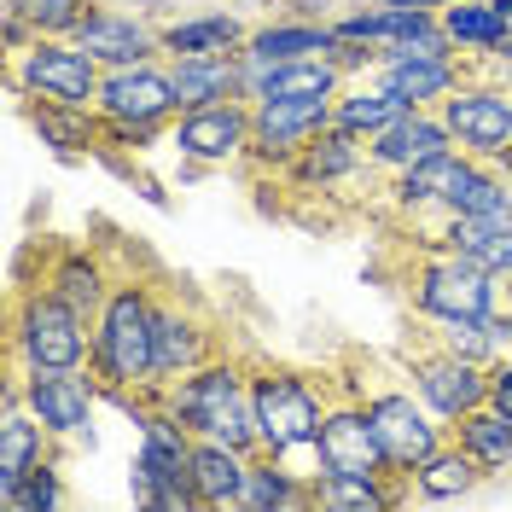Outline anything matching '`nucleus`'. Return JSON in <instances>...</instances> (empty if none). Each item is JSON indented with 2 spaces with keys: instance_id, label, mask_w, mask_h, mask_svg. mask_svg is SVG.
<instances>
[{
  "instance_id": "f257e3e1",
  "label": "nucleus",
  "mask_w": 512,
  "mask_h": 512,
  "mask_svg": "<svg viewBox=\"0 0 512 512\" xmlns=\"http://www.w3.org/2000/svg\"><path fill=\"white\" fill-rule=\"evenodd\" d=\"M158 297L146 274H117V286L94 315V379L111 402L158 390Z\"/></svg>"
},
{
  "instance_id": "f03ea898",
  "label": "nucleus",
  "mask_w": 512,
  "mask_h": 512,
  "mask_svg": "<svg viewBox=\"0 0 512 512\" xmlns=\"http://www.w3.org/2000/svg\"><path fill=\"white\" fill-rule=\"evenodd\" d=\"M251 361L245 355H210L204 367H192L187 379L152 390L169 414L187 425L198 443H233V448H262L256 437V402H251Z\"/></svg>"
},
{
  "instance_id": "7ed1b4c3",
  "label": "nucleus",
  "mask_w": 512,
  "mask_h": 512,
  "mask_svg": "<svg viewBox=\"0 0 512 512\" xmlns=\"http://www.w3.org/2000/svg\"><path fill=\"white\" fill-rule=\"evenodd\" d=\"M123 414L140 425V448H134V507L146 512H204L198 489H192V437L181 419L163 408L158 396H123Z\"/></svg>"
},
{
  "instance_id": "20e7f679",
  "label": "nucleus",
  "mask_w": 512,
  "mask_h": 512,
  "mask_svg": "<svg viewBox=\"0 0 512 512\" xmlns=\"http://www.w3.org/2000/svg\"><path fill=\"white\" fill-rule=\"evenodd\" d=\"M251 402H256V437H262L256 454H280V460H297V466L320 472L315 443H320V419L332 408V390L315 384L309 373H297V367L256 361Z\"/></svg>"
},
{
  "instance_id": "39448f33",
  "label": "nucleus",
  "mask_w": 512,
  "mask_h": 512,
  "mask_svg": "<svg viewBox=\"0 0 512 512\" xmlns=\"http://www.w3.org/2000/svg\"><path fill=\"white\" fill-rule=\"evenodd\" d=\"M6 361L12 367H88L94 361V320L76 315L59 291L12 286L6 309Z\"/></svg>"
},
{
  "instance_id": "423d86ee",
  "label": "nucleus",
  "mask_w": 512,
  "mask_h": 512,
  "mask_svg": "<svg viewBox=\"0 0 512 512\" xmlns=\"http://www.w3.org/2000/svg\"><path fill=\"white\" fill-rule=\"evenodd\" d=\"M408 303L419 320H454V315H489L501 309V274L478 268L472 256L425 245L419 262L408 268Z\"/></svg>"
},
{
  "instance_id": "0eeeda50",
  "label": "nucleus",
  "mask_w": 512,
  "mask_h": 512,
  "mask_svg": "<svg viewBox=\"0 0 512 512\" xmlns=\"http://www.w3.org/2000/svg\"><path fill=\"white\" fill-rule=\"evenodd\" d=\"M105 64L76 41V35H41L24 53H12L6 94L18 99H64V105H94Z\"/></svg>"
},
{
  "instance_id": "6e6552de",
  "label": "nucleus",
  "mask_w": 512,
  "mask_h": 512,
  "mask_svg": "<svg viewBox=\"0 0 512 512\" xmlns=\"http://www.w3.org/2000/svg\"><path fill=\"white\" fill-rule=\"evenodd\" d=\"M12 373H18L24 408L47 425L53 443L94 437V414H99V402H105V384L94 379V367H12Z\"/></svg>"
},
{
  "instance_id": "1a4fd4ad",
  "label": "nucleus",
  "mask_w": 512,
  "mask_h": 512,
  "mask_svg": "<svg viewBox=\"0 0 512 512\" xmlns=\"http://www.w3.org/2000/svg\"><path fill=\"white\" fill-rule=\"evenodd\" d=\"M437 111H443L454 146L472 152V158L495 163L512 146V76H483V70L472 76V70H466V82H460Z\"/></svg>"
},
{
  "instance_id": "9d476101",
  "label": "nucleus",
  "mask_w": 512,
  "mask_h": 512,
  "mask_svg": "<svg viewBox=\"0 0 512 512\" xmlns=\"http://www.w3.org/2000/svg\"><path fill=\"white\" fill-rule=\"evenodd\" d=\"M94 111L105 117V128H169L175 117H181V99H175L169 59L111 64V70L99 76Z\"/></svg>"
},
{
  "instance_id": "9b49d317",
  "label": "nucleus",
  "mask_w": 512,
  "mask_h": 512,
  "mask_svg": "<svg viewBox=\"0 0 512 512\" xmlns=\"http://www.w3.org/2000/svg\"><path fill=\"white\" fill-rule=\"evenodd\" d=\"M332 111H338V99H256L251 105V163L256 175H286V163L332 128Z\"/></svg>"
},
{
  "instance_id": "f8f14e48",
  "label": "nucleus",
  "mask_w": 512,
  "mask_h": 512,
  "mask_svg": "<svg viewBox=\"0 0 512 512\" xmlns=\"http://www.w3.org/2000/svg\"><path fill=\"white\" fill-rule=\"evenodd\" d=\"M361 408H367L373 431H379L390 472H402V478L414 472L419 460H431V454L448 443V425L414 396V384H408V390H367Z\"/></svg>"
},
{
  "instance_id": "ddd939ff",
  "label": "nucleus",
  "mask_w": 512,
  "mask_h": 512,
  "mask_svg": "<svg viewBox=\"0 0 512 512\" xmlns=\"http://www.w3.org/2000/svg\"><path fill=\"white\" fill-rule=\"evenodd\" d=\"M169 152L181 163H204V169H227L245 163L251 152V99H222V105H198L169 123Z\"/></svg>"
},
{
  "instance_id": "4468645a",
  "label": "nucleus",
  "mask_w": 512,
  "mask_h": 512,
  "mask_svg": "<svg viewBox=\"0 0 512 512\" xmlns=\"http://www.w3.org/2000/svg\"><path fill=\"white\" fill-rule=\"evenodd\" d=\"M408 384H414V396L443 425H454L460 414H472V408L489 402V367L483 361H466V355H448L431 338L408 355Z\"/></svg>"
},
{
  "instance_id": "2eb2a0df",
  "label": "nucleus",
  "mask_w": 512,
  "mask_h": 512,
  "mask_svg": "<svg viewBox=\"0 0 512 512\" xmlns=\"http://www.w3.org/2000/svg\"><path fill=\"white\" fill-rule=\"evenodd\" d=\"M76 41H82L105 70H111V64L163 59V18L146 12V6H128V0H94V12L76 24Z\"/></svg>"
},
{
  "instance_id": "dca6fc26",
  "label": "nucleus",
  "mask_w": 512,
  "mask_h": 512,
  "mask_svg": "<svg viewBox=\"0 0 512 512\" xmlns=\"http://www.w3.org/2000/svg\"><path fill=\"white\" fill-rule=\"evenodd\" d=\"M210 355H222V332L192 297L163 291L158 297V390L187 379L192 367H204Z\"/></svg>"
},
{
  "instance_id": "f3484780",
  "label": "nucleus",
  "mask_w": 512,
  "mask_h": 512,
  "mask_svg": "<svg viewBox=\"0 0 512 512\" xmlns=\"http://www.w3.org/2000/svg\"><path fill=\"white\" fill-rule=\"evenodd\" d=\"M367 76H379L408 111H437V105L466 82V59H460V53H414V47H390V53H379V64H373Z\"/></svg>"
},
{
  "instance_id": "a211bd4d",
  "label": "nucleus",
  "mask_w": 512,
  "mask_h": 512,
  "mask_svg": "<svg viewBox=\"0 0 512 512\" xmlns=\"http://www.w3.org/2000/svg\"><path fill=\"white\" fill-rule=\"evenodd\" d=\"M320 472H390L384 443L373 431V419L361 408V396H332V408L320 419V443H315Z\"/></svg>"
},
{
  "instance_id": "6ab92c4d",
  "label": "nucleus",
  "mask_w": 512,
  "mask_h": 512,
  "mask_svg": "<svg viewBox=\"0 0 512 512\" xmlns=\"http://www.w3.org/2000/svg\"><path fill=\"white\" fill-rule=\"evenodd\" d=\"M367 169H373V163H367V140L332 123L326 134H315V140L286 163L280 187H291V192H332V187H344V181H361Z\"/></svg>"
},
{
  "instance_id": "aec40b11",
  "label": "nucleus",
  "mask_w": 512,
  "mask_h": 512,
  "mask_svg": "<svg viewBox=\"0 0 512 512\" xmlns=\"http://www.w3.org/2000/svg\"><path fill=\"white\" fill-rule=\"evenodd\" d=\"M454 152V134H448L443 111H402L390 128H379L373 140H367V163H373V175H408L419 163L443 158Z\"/></svg>"
},
{
  "instance_id": "412c9836",
  "label": "nucleus",
  "mask_w": 512,
  "mask_h": 512,
  "mask_svg": "<svg viewBox=\"0 0 512 512\" xmlns=\"http://www.w3.org/2000/svg\"><path fill=\"white\" fill-rule=\"evenodd\" d=\"M41 286L59 291L76 315L94 320L99 309H105L111 286H117V268L105 262V251H99V245H59V251L41 256Z\"/></svg>"
},
{
  "instance_id": "4be33fe9",
  "label": "nucleus",
  "mask_w": 512,
  "mask_h": 512,
  "mask_svg": "<svg viewBox=\"0 0 512 512\" xmlns=\"http://www.w3.org/2000/svg\"><path fill=\"white\" fill-rule=\"evenodd\" d=\"M245 53L262 64H286V59H338L344 53V41L332 30V18H303V12H274V18H262L251 24V41H245Z\"/></svg>"
},
{
  "instance_id": "5701e85b",
  "label": "nucleus",
  "mask_w": 512,
  "mask_h": 512,
  "mask_svg": "<svg viewBox=\"0 0 512 512\" xmlns=\"http://www.w3.org/2000/svg\"><path fill=\"white\" fill-rule=\"evenodd\" d=\"M24 117H30L35 140L53 152V158H99L105 146V117L94 105H64V99H24Z\"/></svg>"
},
{
  "instance_id": "b1692460",
  "label": "nucleus",
  "mask_w": 512,
  "mask_h": 512,
  "mask_svg": "<svg viewBox=\"0 0 512 512\" xmlns=\"http://www.w3.org/2000/svg\"><path fill=\"white\" fill-rule=\"evenodd\" d=\"M245 41H251V24L239 12H175V18H163V59L239 53Z\"/></svg>"
},
{
  "instance_id": "393cba45",
  "label": "nucleus",
  "mask_w": 512,
  "mask_h": 512,
  "mask_svg": "<svg viewBox=\"0 0 512 512\" xmlns=\"http://www.w3.org/2000/svg\"><path fill=\"white\" fill-rule=\"evenodd\" d=\"M408 495L402 472H315V512H390Z\"/></svg>"
},
{
  "instance_id": "a878e982",
  "label": "nucleus",
  "mask_w": 512,
  "mask_h": 512,
  "mask_svg": "<svg viewBox=\"0 0 512 512\" xmlns=\"http://www.w3.org/2000/svg\"><path fill=\"white\" fill-rule=\"evenodd\" d=\"M251 448L233 443H192V489L204 512H239L245 507V478H251Z\"/></svg>"
},
{
  "instance_id": "bb28decb",
  "label": "nucleus",
  "mask_w": 512,
  "mask_h": 512,
  "mask_svg": "<svg viewBox=\"0 0 512 512\" xmlns=\"http://www.w3.org/2000/svg\"><path fill=\"white\" fill-rule=\"evenodd\" d=\"M239 512H315V472L280 454H256Z\"/></svg>"
},
{
  "instance_id": "cd10ccee",
  "label": "nucleus",
  "mask_w": 512,
  "mask_h": 512,
  "mask_svg": "<svg viewBox=\"0 0 512 512\" xmlns=\"http://www.w3.org/2000/svg\"><path fill=\"white\" fill-rule=\"evenodd\" d=\"M437 18H443V30H448V41H454L460 59L489 64L512 35V6L507 0H454V6L437 12Z\"/></svg>"
},
{
  "instance_id": "c85d7f7f",
  "label": "nucleus",
  "mask_w": 512,
  "mask_h": 512,
  "mask_svg": "<svg viewBox=\"0 0 512 512\" xmlns=\"http://www.w3.org/2000/svg\"><path fill=\"white\" fill-rule=\"evenodd\" d=\"M489 472H483L478 460L466 454L460 443H443L431 460H419L414 472H408V489H414V501H431V507H448V501H466V495H478Z\"/></svg>"
},
{
  "instance_id": "c756f323",
  "label": "nucleus",
  "mask_w": 512,
  "mask_h": 512,
  "mask_svg": "<svg viewBox=\"0 0 512 512\" xmlns=\"http://www.w3.org/2000/svg\"><path fill=\"white\" fill-rule=\"evenodd\" d=\"M169 76H175V99H181V111L222 105V99H245V88H239V53L169 59Z\"/></svg>"
},
{
  "instance_id": "7c9ffc66",
  "label": "nucleus",
  "mask_w": 512,
  "mask_h": 512,
  "mask_svg": "<svg viewBox=\"0 0 512 512\" xmlns=\"http://www.w3.org/2000/svg\"><path fill=\"white\" fill-rule=\"evenodd\" d=\"M448 443H460L472 460H478L489 478H501V472H512V414H501V408H472V414H460L454 425H448Z\"/></svg>"
},
{
  "instance_id": "2f4dec72",
  "label": "nucleus",
  "mask_w": 512,
  "mask_h": 512,
  "mask_svg": "<svg viewBox=\"0 0 512 512\" xmlns=\"http://www.w3.org/2000/svg\"><path fill=\"white\" fill-rule=\"evenodd\" d=\"M402 111H408V105L390 94L379 76H350V82H344V94H338L332 123L350 128V134H361V140H373V134H379V128H390Z\"/></svg>"
},
{
  "instance_id": "473e14b6",
  "label": "nucleus",
  "mask_w": 512,
  "mask_h": 512,
  "mask_svg": "<svg viewBox=\"0 0 512 512\" xmlns=\"http://www.w3.org/2000/svg\"><path fill=\"white\" fill-rule=\"evenodd\" d=\"M443 245L460 251V256H472L489 274H512V227H489V222H478V216H448Z\"/></svg>"
},
{
  "instance_id": "72a5a7b5",
  "label": "nucleus",
  "mask_w": 512,
  "mask_h": 512,
  "mask_svg": "<svg viewBox=\"0 0 512 512\" xmlns=\"http://www.w3.org/2000/svg\"><path fill=\"white\" fill-rule=\"evenodd\" d=\"M64 501H70V489H64L59 448H53L47 460H35L18 489H6V495H0V507H12V512H59Z\"/></svg>"
},
{
  "instance_id": "f704fd0d",
  "label": "nucleus",
  "mask_w": 512,
  "mask_h": 512,
  "mask_svg": "<svg viewBox=\"0 0 512 512\" xmlns=\"http://www.w3.org/2000/svg\"><path fill=\"white\" fill-rule=\"evenodd\" d=\"M0 12H18L41 41V35H76V24L94 12V0H0Z\"/></svg>"
},
{
  "instance_id": "c9c22d12",
  "label": "nucleus",
  "mask_w": 512,
  "mask_h": 512,
  "mask_svg": "<svg viewBox=\"0 0 512 512\" xmlns=\"http://www.w3.org/2000/svg\"><path fill=\"white\" fill-rule=\"evenodd\" d=\"M489 408L512 414V355H501V361L489 367Z\"/></svg>"
},
{
  "instance_id": "e433bc0d",
  "label": "nucleus",
  "mask_w": 512,
  "mask_h": 512,
  "mask_svg": "<svg viewBox=\"0 0 512 512\" xmlns=\"http://www.w3.org/2000/svg\"><path fill=\"white\" fill-rule=\"evenodd\" d=\"M489 64H495V70H507V76H512V35H507V47H501V53H495Z\"/></svg>"
},
{
  "instance_id": "4c0bfd02",
  "label": "nucleus",
  "mask_w": 512,
  "mask_h": 512,
  "mask_svg": "<svg viewBox=\"0 0 512 512\" xmlns=\"http://www.w3.org/2000/svg\"><path fill=\"white\" fill-rule=\"evenodd\" d=\"M495 169H501V181H507V187H512V146H507V152H501V158H495Z\"/></svg>"
},
{
  "instance_id": "58836bf2",
  "label": "nucleus",
  "mask_w": 512,
  "mask_h": 512,
  "mask_svg": "<svg viewBox=\"0 0 512 512\" xmlns=\"http://www.w3.org/2000/svg\"><path fill=\"white\" fill-rule=\"evenodd\" d=\"M501 303L512 309V274H501Z\"/></svg>"
},
{
  "instance_id": "ea45409f",
  "label": "nucleus",
  "mask_w": 512,
  "mask_h": 512,
  "mask_svg": "<svg viewBox=\"0 0 512 512\" xmlns=\"http://www.w3.org/2000/svg\"><path fill=\"white\" fill-rule=\"evenodd\" d=\"M128 6H146V12H158V6H169V0H128Z\"/></svg>"
},
{
  "instance_id": "a19ab883",
  "label": "nucleus",
  "mask_w": 512,
  "mask_h": 512,
  "mask_svg": "<svg viewBox=\"0 0 512 512\" xmlns=\"http://www.w3.org/2000/svg\"><path fill=\"white\" fill-rule=\"evenodd\" d=\"M239 6H274V0H239Z\"/></svg>"
}]
</instances>
